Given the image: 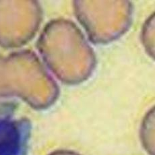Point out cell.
<instances>
[{"instance_id": "cell-1", "label": "cell", "mask_w": 155, "mask_h": 155, "mask_svg": "<svg viewBox=\"0 0 155 155\" xmlns=\"http://www.w3.org/2000/svg\"><path fill=\"white\" fill-rule=\"evenodd\" d=\"M31 122L17 113L16 105L0 103V155H26Z\"/></svg>"}, {"instance_id": "cell-2", "label": "cell", "mask_w": 155, "mask_h": 155, "mask_svg": "<svg viewBox=\"0 0 155 155\" xmlns=\"http://www.w3.org/2000/svg\"><path fill=\"white\" fill-rule=\"evenodd\" d=\"M57 155H58V154H57Z\"/></svg>"}]
</instances>
